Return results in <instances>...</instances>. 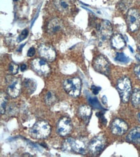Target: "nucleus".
I'll list each match as a JSON object with an SVG mask.
<instances>
[{"instance_id":"obj_5","label":"nucleus","mask_w":140,"mask_h":157,"mask_svg":"<svg viewBox=\"0 0 140 157\" xmlns=\"http://www.w3.org/2000/svg\"><path fill=\"white\" fill-rule=\"evenodd\" d=\"M6 81L7 83V94L12 98L19 96L22 90V81L19 78L12 75L6 76Z\"/></svg>"},{"instance_id":"obj_8","label":"nucleus","mask_w":140,"mask_h":157,"mask_svg":"<svg viewBox=\"0 0 140 157\" xmlns=\"http://www.w3.org/2000/svg\"><path fill=\"white\" fill-rule=\"evenodd\" d=\"M126 23L131 32H136L140 27V13L136 9H130L126 14Z\"/></svg>"},{"instance_id":"obj_19","label":"nucleus","mask_w":140,"mask_h":157,"mask_svg":"<svg viewBox=\"0 0 140 157\" xmlns=\"http://www.w3.org/2000/svg\"><path fill=\"white\" fill-rule=\"evenodd\" d=\"M25 87L26 90H27L28 93L32 94L34 92L37 88V83L36 81L32 78H25L24 81Z\"/></svg>"},{"instance_id":"obj_22","label":"nucleus","mask_w":140,"mask_h":157,"mask_svg":"<svg viewBox=\"0 0 140 157\" xmlns=\"http://www.w3.org/2000/svg\"><path fill=\"white\" fill-rule=\"evenodd\" d=\"M0 100H1V109H0V112H1V114H4L8 102V95L4 92H2Z\"/></svg>"},{"instance_id":"obj_14","label":"nucleus","mask_w":140,"mask_h":157,"mask_svg":"<svg viewBox=\"0 0 140 157\" xmlns=\"http://www.w3.org/2000/svg\"><path fill=\"white\" fill-rule=\"evenodd\" d=\"M63 27V23L61 19L59 18H53L49 22L46 31L50 34H55L61 31Z\"/></svg>"},{"instance_id":"obj_4","label":"nucleus","mask_w":140,"mask_h":157,"mask_svg":"<svg viewBox=\"0 0 140 157\" xmlns=\"http://www.w3.org/2000/svg\"><path fill=\"white\" fill-rule=\"evenodd\" d=\"M63 88L70 96L77 97L81 93L82 81L78 77L68 78L63 82Z\"/></svg>"},{"instance_id":"obj_13","label":"nucleus","mask_w":140,"mask_h":157,"mask_svg":"<svg viewBox=\"0 0 140 157\" xmlns=\"http://www.w3.org/2000/svg\"><path fill=\"white\" fill-rule=\"evenodd\" d=\"M98 30L99 33L100 37H101L103 41L107 40V39H110L112 36V26L109 21H103L99 25Z\"/></svg>"},{"instance_id":"obj_29","label":"nucleus","mask_w":140,"mask_h":157,"mask_svg":"<svg viewBox=\"0 0 140 157\" xmlns=\"http://www.w3.org/2000/svg\"><path fill=\"white\" fill-rule=\"evenodd\" d=\"M36 54V50H35V48L34 47H31L28 52H27V56L28 57H33Z\"/></svg>"},{"instance_id":"obj_18","label":"nucleus","mask_w":140,"mask_h":157,"mask_svg":"<svg viewBox=\"0 0 140 157\" xmlns=\"http://www.w3.org/2000/svg\"><path fill=\"white\" fill-rule=\"evenodd\" d=\"M126 140L135 144H140V128L132 129L126 136Z\"/></svg>"},{"instance_id":"obj_31","label":"nucleus","mask_w":140,"mask_h":157,"mask_svg":"<svg viewBox=\"0 0 140 157\" xmlns=\"http://www.w3.org/2000/svg\"><path fill=\"white\" fill-rule=\"evenodd\" d=\"M20 69H21V71H25L26 69V65L25 64H23L22 65V66H21V67H20Z\"/></svg>"},{"instance_id":"obj_15","label":"nucleus","mask_w":140,"mask_h":157,"mask_svg":"<svg viewBox=\"0 0 140 157\" xmlns=\"http://www.w3.org/2000/svg\"><path fill=\"white\" fill-rule=\"evenodd\" d=\"M110 41L112 47L117 50H121L126 45L124 37L122 35L119 34H116L112 36L111 37Z\"/></svg>"},{"instance_id":"obj_9","label":"nucleus","mask_w":140,"mask_h":157,"mask_svg":"<svg viewBox=\"0 0 140 157\" xmlns=\"http://www.w3.org/2000/svg\"><path fill=\"white\" fill-rule=\"evenodd\" d=\"M93 68L97 72L108 76L110 74V64L105 56H98L93 62Z\"/></svg>"},{"instance_id":"obj_26","label":"nucleus","mask_w":140,"mask_h":157,"mask_svg":"<svg viewBox=\"0 0 140 157\" xmlns=\"http://www.w3.org/2000/svg\"><path fill=\"white\" fill-rule=\"evenodd\" d=\"M130 5V0H122L119 3V7L121 10H125L128 8V6H129Z\"/></svg>"},{"instance_id":"obj_25","label":"nucleus","mask_w":140,"mask_h":157,"mask_svg":"<svg viewBox=\"0 0 140 157\" xmlns=\"http://www.w3.org/2000/svg\"><path fill=\"white\" fill-rule=\"evenodd\" d=\"M9 71L12 75H16L18 74L19 70V67L15 63H11L9 64Z\"/></svg>"},{"instance_id":"obj_3","label":"nucleus","mask_w":140,"mask_h":157,"mask_svg":"<svg viewBox=\"0 0 140 157\" xmlns=\"http://www.w3.org/2000/svg\"><path fill=\"white\" fill-rule=\"evenodd\" d=\"M116 89L122 102H128L132 94V84L129 78L126 77L120 78L118 81Z\"/></svg>"},{"instance_id":"obj_6","label":"nucleus","mask_w":140,"mask_h":157,"mask_svg":"<svg viewBox=\"0 0 140 157\" xmlns=\"http://www.w3.org/2000/svg\"><path fill=\"white\" fill-rule=\"evenodd\" d=\"M106 140L103 135H99L95 136L89 144L88 149L90 154L98 156L101 154L106 146Z\"/></svg>"},{"instance_id":"obj_7","label":"nucleus","mask_w":140,"mask_h":157,"mask_svg":"<svg viewBox=\"0 0 140 157\" xmlns=\"http://www.w3.org/2000/svg\"><path fill=\"white\" fill-rule=\"evenodd\" d=\"M31 67L37 74L42 77H47L50 74V67L43 59L36 58L33 59L31 62Z\"/></svg>"},{"instance_id":"obj_34","label":"nucleus","mask_w":140,"mask_h":157,"mask_svg":"<svg viewBox=\"0 0 140 157\" xmlns=\"http://www.w3.org/2000/svg\"><path fill=\"white\" fill-rule=\"evenodd\" d=\"M14 2H16V1H17V0H14Z\"/></svg>"},{"instance_id":"obj_28","label":"nucleus","mask_w":140,"mask_h":157,"mask_svg":"<svg viewBox=\"0 0 140 157\" xmlns=\"http://www.w3.org/2000/svg\"><path fill=\"white\" fill-rule=\"evenodd\" d=\"M134 72L138 79L140 80V64L136 65L134 69Z\"/></svg>"},{"instance_id":"obj_17","label":"nucleus","mask_w":140,"mask_h":157,"mask_svg":"<svg viewBox=\"0 0 140 157\" xmlns=\"http://www.w3.org/2000/svg\"><path fill=\"white\" fill-rule=\"evenodd\" d=\"M78 115L85 123H88L92 116V109L87 105L82 106L78 109Z\"/></svg>"},{"instance_id":"obj_20","label":"nucleus","mask_w":140,"mask_h":157,"mask_svg":"<svg viewBox=\"0 0 140 157\" xmlns=\"http://www.w3.org/2000/svg\"><path fill=\"white\" fill-rule=\"evenodd\" d=\"M130 98L132 105L136 108L139 107L140 106V90L135 88L133 90Z\"/></svg>"},{"instance_id":"obj_16","label":"nucleus","mask_w":140,"mask_h":157,"mask_svg":"<svg viewBox=\"0 0 140 157\" xmlns=\"http://www.w3.org/2000/svg\"><path fill=\"white\" fill-rule=\"evenodd\" d=\"M54 5L59 12L65 14L70 12L72 8V5L69 0H54Z\"/></svg>"},{"instance_id":"obj_2","label":"nucleus","mask_w":140,"mask_h":157,"mask_svg":"<svg viewBox=\"0 0 140 157\" xmlns=\"http://www.w3.org/2000/svg\"><path fill=\"white\" fill-rule=\"evenodd\" d=\"M50 126L47 122L39 121L30 129V135L36 139H43L50 135Z\"/></svg>"},{"instance_id":"obj_33","label":"nucleus","mask_w":140,"mask_h":157,"mask_svg":"<svg viewBox=\"0 0 140 157\" xmlns=\"http://www.w3.org/2000/svg\"><path fill=\"white\" fill-rule=\"evenodd\" d=\"M138 119L139 121L140 122V113H139L138 115Z\"/></svg>"},{"instance_id":"obj_11","label":"nucleus","mask_w":140,"mask_h":157,"mask_svg":"<svg viewBox=\"0 0 140 157\" xmlns=\"http://www.w3.org/2000/svg\"><path fill=\"white\" fill-rule=\"evenodd\" d=\"M129 129L127 123L123 120L119 119H115L112 121L110 125V130L112 134L117 136H121L125 134Z\"/></svg>"},{"instance_id":"obj_24","label":"nucleus","mask_w":140,"mask_h":157,"mask_svg":"<svg viewBox=\"0 0 140 157\" xmlns=\"http://www.w3.org/2000/svg\"><path fill=\"white\" fill-rule=\"evenodd\" d=\"M89 102L93 108H96V109H101L102 108L101 104H100L98 100L96 99V97H90L89 99Z\"/></svg>"},{"instance_id":"obj_23","label":"nucleus","mask_w":140,"mask_h":157,"mask_svg":"<svg viewBox=\"0 0 140 157\" xmlns=\"http://www.w3.org/2000/svg\"><path fill=\"white\" fill-rule=\"evenodd\" d=\"M115 60L119 63H127L129 62V58L123 53H117L115 57Z\"/></svg>"},{"instance_id":"obj_30","label":"nucleus","mask_w":140,"mask_h":157,"mask_svg":"<svg viewBox=\"0 0 140 157\" xmlns=\"http://www.w3.org/2000/svg\"><path fill=\"white\" fill-rule=\"evenodd\" d=\"M91 90H92V91L93 94H94V95H97V94H98L100 90H101V88L97 87V86H92L91 87Z\"/></svg>"},{"instance_id":"obj_12","label":"nucleus","mask_w":140,"mask_h":157,"mask_svg":"<svg viewBox=\"0 0 140 157\" xmlns=\"http://www.w3.org/2000/svg\"><path fill=\"white\" fill-rule=\"evenodd\" d=\"M72 129L71 121L67 117H63L60 119L57 125V132L59 135L65 136L68 135Z\"/></svg>"},{"instance_id":"obj_32","label":"nucleus","mask_w":140,"mask_h":157,"mask_svg":"<svg viewBox=\"0 0 140 157\" xmlns=\"http://www.w3.org/2000/svg\"><path fill=\"white\" fill-rule=\"evenodd\" d=\"M136 59H137L139 61H140V54H137L136 56Z\"/></svg>"},{"instance_id":"obj_21","label":"nucleus","mask_w":140,"mask_h":157,"mask_svg":"<svg viewBox=\"0 0 140 157\" xmlns=\"http://www.w3.org/2000/svg\"><path fill=\"white\" fill-rule=\"evenodd\" d=\"M45 103L49 106L53 105V104L56 103L57 101V98L56 95L53 92H51V91H49L45 95Z\"/></svg>"},{"instance_id":"obj_27","label":"nucleus","mask_w":140,"mask_h":157,"mask_svg":"<svg viewBox=\"0 0 140 157\" xmlns=\"http://www.w3.org/2000/svg\"><path fill=\"white\" fill-rule=\"evenodd\" d=\"M29 35V31L27 29H25L22 31V32L21 33V34H20V36H19L18 37V42H20V41H23L24 39H25L26 37H27Z\"/></svg>"},{"instance_id":"obj_10","label":"nucleus","mask_w":140,"mask_h":157,"mask_svg":"<svg viewBox=\"0 0 140 157\" xmlns=\"http://www.w3.org/2000/svg\"><path fill=\"white\" fill-rule=\"evenodd\" d=\"M38 53L44 60L52 62L56 57V52L54 48L49 44H42L38 48Z\"/></svg>"},{"instance_id":"obj_1","label":"nucleus","mask_w":140,"mask_h":157,"mask_svg":"<svg viewBox=\"0 0 140 157\" xmlns=\"http://www.w3.org/2000/svg\"><path fill=\"white\" fill-rule=\"evenodd\" d=\"M63 149L77 153H83L89 147V144L85 139L69 138L63 143Z\"/></svg>"}]
</instances>
